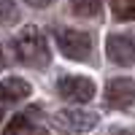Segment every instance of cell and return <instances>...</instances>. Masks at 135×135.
<instances>
[{
	"instance_id": "cell-9",
	"label": "cell",
	"mask_w": 135,
	"mask_h": 135,
	"mask_svg": "<svg viewBox=\"0 0 135 135\" xmlns=\"http://www.w3.org/2000/svg\"><path fill=\"white\" fill-rule=\"evenodd\" d=\"M3 135H32V124H30V119H27L25 114H16V116L6 124Z\"/></svg>"
},
{
	"instance_id": "cell-4",
	"label": "cell",
	"mask_w": 135,
	"mask_h": 135,
	"mask_svg": "<svg viewBox=\"0 0 135 135\" xmlns=\"http://www.w3.org/2000/svg\"><path fill=\"white\" fill-rule=\"evenodd\" d=\"M97 114L95 111H86V108H65L57 114V124L65 127L68 132H86L97 127Z\"/></svg>"
},
{
	"instance_id": "cell-15",
	"label": "cell",
	"mask_w": 135,
	"mask_h": 135,
	"mask_svg": "<svg viewBox=\"0 0 135 135\" xmlns=\"http://www.w3.org/2000/svg\"><path fill=\"white\" fill-rule=\"evenodd\" d=\"M0 68H3V49H0Z\"/></svg>"
},
{
	"instance_id": "cell-10",
	"label": "cell",
	"mask_w": 135,
	"mask_h": 135,
	"mask_svg": "<svg viewBox=\"0 0 135 135\" xmlns=\"http://www.w3.org/2000/svg\"><path fill=\"white\" fill-rule=\"evenodd\" d=\"M111 8H114V16L119 22L135 19V0H111Z\"/></svg>"
},
{
	"instance_id": "cell-8",
	"label": "cell",
	"mask_w": 135,
	"mask_h": 135,
	"mask_svg": "<svg viewBox=\"0 0 135 135\" xmlns=\"http://www.w3.org/2000/svg\"><path fill=\"white\" fill-rule=\"evenodd\" d=\"M100 6L103 0H70V11L81 19H95L100 14Z\"/></svg>"
},
{
	"instance_id": "cell-11",
	"label": "cell",
	"mask_w": 135,
	"mask_h": 135,
	"mask_svg": "<svg viewBox=\"0 0 135 135\" xmlns=\"http://www.w3.org/2000/svg\"><path fill=\"white\" fill-rule=\"evenodd\" d=\"M16 16L19 11L14 0H0V25H11V22H16Z\"/></svg>"
},
{
	"instance_id": "cell-14",
	"label": "cell",
	"mask_w": 135,
	"mask_h": 135,
	"mask_svg": "<svg viewBox=\"0 0 135 135\" xmlns=\"http://www.w3.org/2000/svg\"><path fill=\"white\" fill-rule=\"evenodd\" d=\"M32 135H49L46 130H32Z\"/></svg>"
},
{
	"instance_id": "cell-5",
	"label": "cell",
	"mask_w": 135,
	"mask_h": 135,
	"mask_svg": "<svg viewBox=\"0 0 135 135\" xmlns=\"http://www.w3.org/2000/svg\"><path fill=\"white\" fill-rule=\"evenodd\" d=\"M105 103L111 108L135 105V81L132 78H111L105 86Z\"/></svg>"
},
{
	"instance_id": "cell-3",
	"label": "cell",
	"mask_w": 135,
	"mask_h": 135,
	"mask_svg": "<svg viewBox=\"0 0 135 135\" xmlns=\"http://www.w3.org/2000/svg\"><path fill=\"white\" fill-rule=\"evenodd\" d=\"M57 92L70 103H89L95 97V84L86 76H62L57 81Z\"/></svg>"
},
{
	"instance_id": "cell-7",
	"label": "cell",
	"mask_w": 135,
	"mask_h": 135,
	"mask_svg": "<svg viewBox=\"0 0 135 135\" xmlns=\"http://www.w3.org/2000/svg\"><path fill=\"white\" fill-rule=\"evenodd\" d=\"M30 84L25 78H6L0 81V103H19V100L30 97Z\"/></svg>"
},
{
	"instance_id": "cell-1",
	"label": "cell",
	"mask_w": 135,
	"mask_h": 135,
	"mask_svg": "<svg viewBox=\"0 0 135 135\" xmlns=\"http://www.w3.org/2000/svg\"><path fill=\"white\" fill-rule=\"evenodd\" d=\"M14 51L19 62H25L30 68H46L51 62V54H49V43H46V35L38 30V27H22V32L14 38Z\"/></svg>"
},
{
	"instance_id": "cell-2",
	"label": "cell",
	"mask_w": 135,
	"mask_h": 135,
	"mask_svg": "<svg viewBox=\"0 0 135 135\" xmlns=\"http://www.w3.org/2000/svg\"><path fill=\"white\" fill-rule=\"evenodd\" d=\"M54 41H57V49L65 54L68 60H86L92 54V35L84 30H57L54 32Z\"/></svg>"
},
{
	"instance_id": "cell-12",
	"label": "cell",
	"mask_w": 135,
	"mask_h": 135,
	"mask_svg": "<svg viewBox=\"0 0 135 135\" xmlns=\"http://www.w3.org/2000/svg\"><path fill=\"white\" fill-rule=\"evenodd\" d=\"M27 6H32V8H46V6H51L54 0H25Z\"/></svg>"
},
{
	"instance_id": "cell-6",
	"label": "cell",
	"mask_w": 135,
	"mask_h": 135,
	"mask_svg": "<svg viewBox=\"0 0 135 135\" xmlns=\"http://www.w3.org/2000/svg\"><path fill=\"white\" fill-rule=\"evenodd\" d=\"M105 54L114 65H122V68H130L135 62V43L127 38V35H108L105 41Z\"/></svg>"
},
{
	"instance_id": "cell-13",
	"label": "cell",
	"mask_w": 135,
	"mask_h": 135,
	"mask_svg": "<svg viewBox=\"0 0 135 135\" xmlns=\"http://www.w3.org/2000/svg\"><path fill=\"white\" fill-rule=\"evenodd\" d=\"M111 135H135V132H130V130H114Z\"/></svg>"
}]
</instances>
